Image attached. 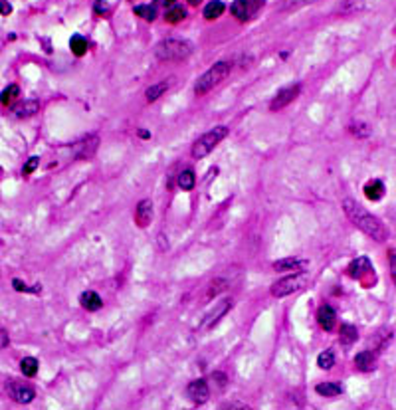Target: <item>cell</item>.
Here are the masks:
<instances>
[{
	"label": "cell",
	"mask_w": 396,
	"mask_h": 410,
	"mask_svg": "<svg viewBox=\"0 0 396 410\" xmlns=\"http://www.w3.org/2000/svg\"><path fill=\"white\" fill-rule=\"evenodd\" d=\"M343 210H345L347 218H349L361 232H365L369 238H373V240H377V242H383V240L389 238V230H387V226L381 222V218H377L375 214H371L369 210H365L357 201L345 199V201H343Z\"/></svg>",
	"instance_id": "6da1fadb"
},
{
	"label": "cell",
	"mask_w": 396,
	"mask_h": 410,
	"mask_svg": "<svg viewBox=\"0 0 396 410\" xmlns=\"http://www.w3.org/2000/svg\"><path fill=\"white\" fill-rule=\"evenodd\" d=\"M155 54L159 60L163 62H179V60H187L193 54V44L189 40H181V38H167L161 40L155 48Z\"/></svg>",
	"instance_id": "7a4b0ae2"
},
{
	"label": "cell",
	"mask_w": 396,
	"mask_h": 410,
	"mask_svg": "<svg viewBox=\"0 0 396 410\" xmlns=\"http://www.w3.org/2000/svg\"><path fill=\"white\" fill-rule=\"evenodd\" d=\"M232 71V64L230 62H218L214 64L206 73H202L198 77L197 85H195V91L197 95H206L210 89H214L216 85H220Z\"/></svg>",
	"instance_id": "3957f363"
},
{
	"label": "cell",
	"mask_w": 396,
	"mask_h": 410,
	"mask_svg": "<svg viewBox=\"0 0 396 410\" xmlns=\"http://www.w3.org/2000/svg\"><path fill=\"white\" fill-rule=\"evenodd\" d=\"M228 137V127L226 125H218L212 131L204 133L202 137H198L197 143L193 145V157L195 159H204L206 155H210L214 151V147H218V143L222 139Z\"/></svg>",
	"instance_id": "277c9868"
},
{
	"label": "cell",
	"mask_w": 396,
	"mask_h": 410,
	"mask_svg": "<svg viewBox=\"0 0 396 410\" xmlns=\"http://www.w3.org/2000/svg\"><path fill=\"white\" fill-rule=\"evenodd\" d=\"M307 281V275L303 272H295L293 275L289 277H283L279 279L277 283H273L271 287V295L273 297H285V295H291L293 291H299Z\"/></svg>",
	"instance_id": "5b68a950"
},
{
	"label": "cell",
	"mask_w": 396,
	"mask_h": 410,
	"mask_svg": "<svg viewBox=\"0 0 396 410\" xmlns=\"http://www.w3.org/2000/svg\"><path fill=\"white\" fill-rule=\"evenodd\" d=\"M6 391H8V395H10L16 403H20V405H28V403H32L34 397H36L34 387L28 385V383H24V381H10V383L6 385Z\"/></svg>",
	"instance_id": "8992f818"
},
{
	"label": "cell",
	"mask_w": 396,
	"mask_h": 410,
	"mask_svg": "<svg viewBox=\"0 0 396 410\" xmlns=\"http://www.w3.org/2000/svg\"><path fill=\"white\" fill-rule=\"evenodd\" d=\"M232 305H234V301L232 299H222V301H218L216 305H214V309L212 311H208L206 315H204V319H202V323L198 325L200 327V331H208V329H212L230 309H232Z\"/></svg>",
	"instance_id": "52a82bcc"
},
{
	"label": "cell",
	"mask_w": 396,
	"mask_h": 410,
	"mask_svg": "<svg viewBox=\"0 0 396 410\" xmlns=\"http://www.w3.org/2000/svg\"><path fill=\"white\" fill-rule=\"evenodd\" d=\"M262 6H264V0H234V4L230 6V10H232V14H234L238 20L246 22V20L254 18Z\"/></svg>",
	"instance_id": "ba28073f"
},
{
	"label": "cell",
	"mask_w": 396,
	"mask_h": 410,
	"mask_svg": "<svg viewBox=\"0 0 396 410\" xmlns=\"http://www.w3.org/2000/svg\"><path fill=\"white\" fill-rule=\"evenodd\" d=\"M299 91H301V85H299V83H295V85H287V87L279 89L277 95L271 99L269 109H271V111H281L283 107H287V105L299 95Z\"/></svg>",
	"instance_id": "9c48e42d"
},
{
	"label": "cell",
	"mask_w": 396,
	"mask_h": 410,
	"mask_svg": "<svg viewBox=\"0 0 396 410\" xmlns=\"http://www.w3.org/2000/svg\"><path fill=\"white\" fill-rule=\"evenodd\" d=\"M187 395L189 399L195 403V405H204L210 397V389H208V383L204 379H197L193 383H189L187 387Z\"/></svg>",
	"instance_id": "30bf717a"
},
{
	"label": "cell",
	"mask_w": 396,
	"mask_h": 410,
	"mask_svg": "<svg viewBox=\"0 0 396 410\" xmlns=\"http://www.w3.org/2000/svg\"><path fill=\"white\" fill-rule=\"evenodd\" d=\"M12 111H14V115H16L18 119H28V117H32V115H36V113L40 111V101L28 99V101L16 103Z\"/></svg>",
	"instance_id": "8fae6325"
},
{
	"label": "cell",
	"mask_w": 396,
	"mask_h": 410,
	"mask_svg": "<svg viewBox=\"0 0 396 410\" xmlns=\"http://www.w3.org/2000/svg\"><path fill=\"white\" fill-rule=\"evenodd\" d=\"M307 266V260H299V258H283L273 262V270L275 272H301Z\"/></svg>",
	"instance_id": "7c38bea8"
},
{
	"label": "cell",
	"mask_w": 396,
	"mask_h": 410,
	"mask_svg": "<svg viewBox=\"0 0 396 410\" xmlns=\"http://www.w3.org/2000/svg\"><path fill=\"white\" fill-rule=\"evenodd\" d=\"M317 321H319V325H321L325 331H331V329L335 327V323H337V313H335V309H333L331 305H321L319 311H317Z\"/></svg>",
	"instance_id": "4fadbf2b"
},
{
	"label": "cell",
	"mask_w": 396,
	"mask_h": 410,
	"mask_svg": "<svg viewBox=\"0 0 396 410\" xmlns=\"http://www.w3.org/2000/svg\"><path fill=\"white\" fill-rule=\"evenodd\" d=\"M135 220H137V224H139L141 228H145V226L153 220V203H151L149 199H145V201L139 203L137 210H135Z\"/></svg>",
	"instance_id": "5bb4252c"
},
{
	"label": "cell",
	"mask_w": 396,
	"mask_h": 410,
	"mask_svg": "<svg viewBox=\"0 0 396 410\" xmlns=\"http://www.w3.org/2000/svg\"><path fill=\"white\" fill-rule=\"evenodd\" d=\"M349 273H351L353 277L365 281V275L373 273V266H371V262H369L367 258H359L357 262H353V264L349 266Z\"/></svg>",
	"instance_id": "9a60e30c"
},
{
	"label": "cell",
	"mask_w": 396,
	"mask_h": 410,
	"mask_svg": "<svg viewBox=\"0 0 396 410\" xmlns=\"http://www.w3.org/2000/svg\"><path fill=\"white\" fill-rule=\"evenodd\" d=\"M171 85H173V79H163V81H159V83H153V85L147 87V91H145L147 101H149V103H151V101H157L161 95H165V93L171 89Z\"/></svg>",
	"instance_id": "2e32d148"
},
{
	"label": "cell",
	"mask_w": 396,
	"mask_h": 410,
	"mask_svg": "<svg viewBox=\"0 0 396 410\" xmlns=\"http://www.w3.org/2000/svg\"><path fill=\"white\" fill-rule=\"evenodd\" d=\"M97 143H99L97 135H91V137H87V139L79 141V143H77V147H75V151H77V157H81V159H89V157H91V155L95 153V149H97Z\"/></svg>",
	"instance_id": "e0dca14e"
},
{
	"label": "cell",
	"mask_w": 396,
	"mask_h": 410,
	"mask_svg": "<svg viewBox=\"0 0 396 410\" xmlns=\"http://www.w3.org/2000/svg\"><path fill=\"white\" fill-rule=\"evenodd\" d=\"M375 363H377V357H375L373 351H363V353H359V355L355 357V367H357L359 371H363V373L373 371V369H375Z\"/></svg>",
	"instance_id": "ac0fdd59"
},
{
	"label": "cell",
	"mask_w": 396,
	"mask_h": 410,
	"mask_svg": "<svg viewBox=\"0 0 396 410\" xmlns=\"http://www.w3.org/2000/svg\"><path fill=\"white\" fill-rule=\"evenodd\" d=\"M365 197L369 199V201H381L383 197H385V185H383V181H369L367 185H365Z\"/></svg>",
	"instance_id": "d6986e66"
},
{
	"label": "cell",
	"mask_w": 396,
	"mask_h": 410,
	"mask_svg": "<svg viewBox=\"0 0 396 410\" xmlns=\"http://www.w3.org/2000/svg\"><path fill=\"white\" fill-rule=\"evenodd\" d=\"M79 301H81V305H83L87 311H97V309H101V305H103L101 297H99L95 291H83L81 297H79Z\"/></svg>",
	"instance_id": "ffe728a7"
},
{
	"label": "cell",
	"mask_w": 396,
	"mask_h": 410,
	"mask_svg": "<svg viewBox=\"0 0 396 410\" xmlns=\"http://www.w3.org/2000/svg\"><path fill=\"white\" fill-rule=\"evenodd\" d=\"M315 391H317V395H321V397L335 399V397H339V395L343 393V387H341L339 383H321V385L315 387Z\"/></svg>",
	"instance_id": "44dd1931"
},
{
	"label": "cell",
	"mask_w": 396,
	"mask_h": 410,
	"mask_svg": "<svg viewBox=\"0 0 396 410\" xmlns=\"http://www.w3.org/2000/svg\"><path fill=\"white\" fill-rule=\"evenodd\" d=\"M315 2H319V0H281L277 10L279 12H295V10H299L307 4H315Z\"/></svg>",
	"instance_id": "7402d4cb"
},
{
	"label": "cell",
	"mask_w": 396,
	"mask_h": 410,
	"mask_svg": "<svg viewBox=\"0 0 396 410\" xmlns=\"http://www.w3.org/2000/svg\"><path fill=\"white\" fill-rule=\"evenodd\" d=\"M339 339L343 345H353L357 339H359V331L355 325H341V333H339Z\"/></svg>",
	"instance_id": "603a6c76"
},
{
	"label": "cell",
	"mask_w": 396,
	"mask_h": 410,
	"mask_svg": "<svg viewBox=\"0 0 396 410\" xmlns=\"http://www.w3.org/2000/svg\"><path fill=\"white\" fill-rule=\"evenodd\" d=\"M365 4H367V0H341V4H339L337 10H339L341 14H355V12L363 10Z\"/></svg>",
	"instance_id": "cb8c5ba5"
},
{
	"label": "cell",
	"mask_w": 396,
	"mask_h": 410,
	"mask_svg": "<svg viewBox=\"0 0 396 410\" xmlns=\"http://www.w3.org/2000/svg\"><path fill=\"white\" fill-rule=\"evenodd\" d=\"M224 10H226L224 2L214 0V2H210V4L204 8V18H206V20H216V18H220V16L224 14Z\"/></svg>",
	"instance_id": "d4e9b609"
},
{
	"label": "cell",
	"mask_w": 396,
	"mask_h": 410,
	"mask_svg": "<svg viewBox=\"0 0 396 410\" xmlns=\"http://www.w3.org/2000/svg\"><path fill=\"white\" fill-rule=\"evenodd\" d=\"M185 18H187V10H185L183 6H179V4L171 6V8L167 10V14H165V20H167L169 24H177V22H181V20H185Z\"/></svg>",
	"instance_id": "484cf974"
},
{
	"label": "cell",
	"mask_w": 396,
	"mask_h": 410,
	"mask_svg": "<svg viewBox=\"0 0 396 410\" xmlns=\"http://www.w3.org/2000/svg\"><path fill=\"white\" fill-rule=\"evenodd\" d=\"M69 48H71V52L77 56V58H81L85 52H87V40L83 38V36H71V40H69Z\"/></svg>",
	"instance_id": "4316f807"
},
{
	"label": "cell",
	"mask_w": 396,
	"mask_h": 410,
	"mask_svg": "<svg viewBox=\"0 0 396 410\" xmlns=\"http://www.w3.org/2000/svg\"><path fill=\"white\" fill-rule=\"evenodd\" d=\"M195 185H197V177H195V173H193L191 169H187V171H183V173L179 175V187H181L183 191H193Z\"/></svg>",
	"instance_id": "83f0119b"
},
{
	"label": "cell",
	"mask_w": 396,
	"mask_h": 410,
	"mask_svg": "<svg viewBox=\"0 0 396 410\" xmlns=\"http://www.w3.org/2000/svg\"><path fill=\"white\" fill-rule=\"evenodd\" d=\"M20 371L24 373V377H36L38 373V361L34 357H24L20 361Z\"/></svg>",
	"instance_id": "f1b7e54d"
},
{
	"label": "cell",
	"mask_w": 396,
	"mask_h": 410,
	"mask_svg": "<svg viewBox=\"0 0 396 410\" xmlns=\"http://www.w3.org/2000/svg\"><path fill=\"white\" fill-rule=\"evenodd\" d=\"M18 95H20V87L12 83V85H8V87L0 93V103H2V105H10Z\"/></svg>",
	"instance_id": "f546056e"
},
{
	"label": "cell",
	"mask_w": 396,
	"mask_h": 410,
	"mask_svg": "<svg viewBox=\"0 0 396 410\" xmlns=\"http://www.w3.org/2000/svg\"><path fill=\"white\" fill-rule=\"evenodd\" d=\"M133 10H135L137 16H141V18H145V20H149V22H153L155 16H157L155 6H149V4H139V6H135Z\"/></svg>",
	"instance_id": "4dcf8cb0"
},
{
	"label": "cell",
	"mask_w": 396,
	"mask_h": 410,
	"mask_svg": "<svg viewBox=\"0 0 396 410\" xmlns=\"http://www.w3.org/2000/svg\"><path fill=\"white\" fill-rule=\"evenodd\" d=\"M317 365L319 369H331L335 365V355L333 351H323L319 357H317Z\"/></svg>",
	"instance_id": "1f68e13d"
},
{
	"label": "cell",
	"mask_w": 396,
	"mask_h": 410,
	"mask_svg": "<svg viewBox=\"0 0 396 410\" xmlns=\"http://www.w3.org/2000/svg\"><path fill=\"white\" fill-rule=\"evenodd\" d=\"M351 131H353L357 137H369V135H371V129H369L365 123H353V125H351Z\"/></svg>",
	"instance_id": "d6a6232c"
},
{
	"label": "cell",
	"mask_w": 396,
	"mask_h": 410,
	"mask_svg": "<svg viewBox=\"0 0 396 410\" xmlns=\"http://www.w3.org/2000/svg\"><path fill=\"white\" fill-rule=\"evenodd\" d=\"M38 165H40V157H30V159L26 161L22 173H24V175H32V173L38 169Z\"/></svg>",
	"instance_id": "836d02e7"
},
{
	"label": "cell",
	"mask_w": 396,
	"mask_h": 410,
	"mask_svg": "<svg viewBox=\"0 0 396 410\" xmlns=\"http://www.w3.org/2000/svg\"><path fill=\"white\" fill-rule=\"evenodd\" d=\"M12 285H14L16 291H32V293H38V291H40V285H36V287H28V285H26L22 279H18V277L12 279Z\"/></svg>",
	"instance_id": "e575fe53"
},
{
	"label": "cell",
	"mask_w": 396,
	"mask_h": 410,
	"mask_svg": "<svg viewBox=\"0 0 396 410\" xmlns=\"http://www.w3.org/2000/svg\"><path fill=\"white\" fill-rule=\"evenodd\" d=\"M389 264H391V275H393V279L396 281V250L395 248L389 252Z\"/></svg>",
	"instance_id": "d590c367"
},
{
	"label": "cell",
	"mask_w": 396,
	"mask_h": 410,
	"mask_svg": "<svg viewBox=\"0 0 396 410\" xmlns=\"http://www.w3.org/2000/svg\"><path fill=\"white\" fill-rule=\"evenodd\" d=\"M12 12V4L8 0H0V14L2 16H8Z\"/></svg>",
	"instance_id": "8d00e7d4"
},
{
	"label": "cell",
	"mask_w": 396,
	"mask_h": 410,
	"mask_svg": "<svg viewBox=\"0 0 396 410\" xmlns=\"http://www.w3.org/2000/svg\"><path fill=\"white\" fill-rule=\"evenodd\" d=\"M10 343V339H8V333L4 331V329H0V349H4L6 345Z\"/></svg>",
	"instance_id": "74e56055"
},
{
	"label": "cell",
	"mask_w": 396,
	"mask_h": 410,
	"mask_svg": "<svg viewBox=\"0 0 396 410\" xmlns=\"http://www.w3.org/2000/svg\"><path fill=\"white\" fill-rule=\"evenodd\" d=\"M95 12H97V14L107 12V4H105L103 0H97V2H95Z\"/></svg>",
	"instance_id": "f35d334b"
},
{
	"label": "cell",
	"mask_w": 396,
	"mask_h": 410,
	"mask_svg": "<svg viewBox=\"0 0 396 410\" xmlns=\"http://www.w3.org/2000/svg\"><path fill=\"white\" fill-rule=\"evenodd\" d=\"M139 135H141L143 139H147V137H151V133H149V131H139Z\"/></svg>",
	"instance_id": "ab89813d"
},
{
	"label": "cell",
	"mask_w": 396,
	"mask_h": 410,
	"mask_svg": "<svg viewBox=\"0 0 396 410\" xmlns=\"http://www.w3.org/2000/svg\"><path fill=\"white\" fill-rule=\"evenodd\" d=\"M165 4L171 8V6H175V4H177V0H165Z\"/></svg>",
	"instance_id": "60d3db41"
},
{
	"label": "cell",
	"mask_w": 396,
	"mask_h": 410,
	"mask_svg": "<svg viewBox=\"0 0 396 410\" xmlns=\"http://www.w3.org/2000/svg\"><path fill=\"white\" fill-rule=\"evenodd\" d=\"M200 2H202V0H189V4H191V6H198Z\"/></svg>",
	"instance_id": "b9f144b4"
}]
</instances>
